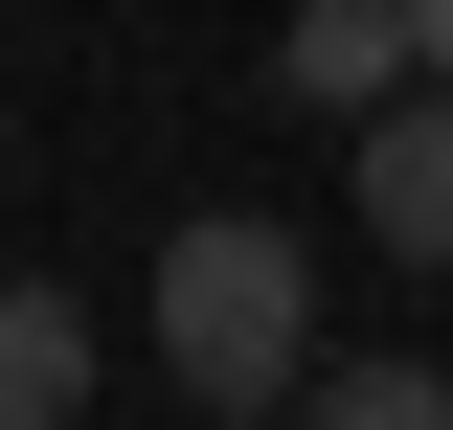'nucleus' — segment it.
<instances>
[{"instance_id":"nucleus-1","label":"nucleus","mask_w":453,"mask_h":430,"mask_svg":"<svg viewBox=\"0 0 453 430\" xmlns=\"http://www.w3.org/2000/svg\"><path fill=\"white\" fill-rule=\"evenodd\" d=\"M159 363L204 385V430H273L295 385H318V250L250 227V204H204V227L159 250Z\"/></svg>"},{"instance_id":"nucleus-2","label":"nucleus","mask_w":453,"mask_h":430,"mask_svg":"<svg viewBox=\"0 0 453 430\" xmlns=\"http://www.w3.org/2000/svg\"><path fill=\"white\" fill-rule=\"evenodd\" d=\"M363 250H408V272H453V91H408V113H363Z\"/></svg>"},{"instance_id":"nucleus-3","label":"nucleus","mask_w":453,"mask_h":430,"mask_svg":"<svg viewBox=\"0 0 453 430\" xmlns=\"http://www.w3.org/2000/svg\"><path fill=\"white\" fill-rule=\"evenodd\" d=\"M68 408H91V318L46 272H0V430H68Z\"/></svg>"},{"instance_id":"nucleus-4","label":"nucleus","mask_w":453,"mask_h":430,"mask_svg":"<svg viewBox=\"0 0 453 430\" xmlns=\"http://www.w3.org/2000/svg\"><path fill=\"white\" fill-rule=\"evenodd\" d=\"M295 91L318 113H408V0H318L295 23Z\"/></svg>"},{"instance_id":"nucleus-5","label":"nucleus","mask_w":453,"mask_h":430,"mask_svg":"<svg viewBox=\"0 0 453 430\" xmlns=\"http://www.w3.org/2000/svg\"><path fill=\"white\" fill-rule=\"evenodd\" d=\"M295 430H453V385H431V363H318Z\"/></svg>"},{"instance_id":"nucleus-6","label":"nucleus","mask_w":453,"mask_h":430,"mask_svg":"<svg viewBox=\"0 0 453 430\" xmlns=\"http://www.w3.org/2000/svg\"><path fill=\"white\" fill-rule=\"evenodd\" d=\"M408 91H453V0H408Z\"/></svg>"}]
</instances>
